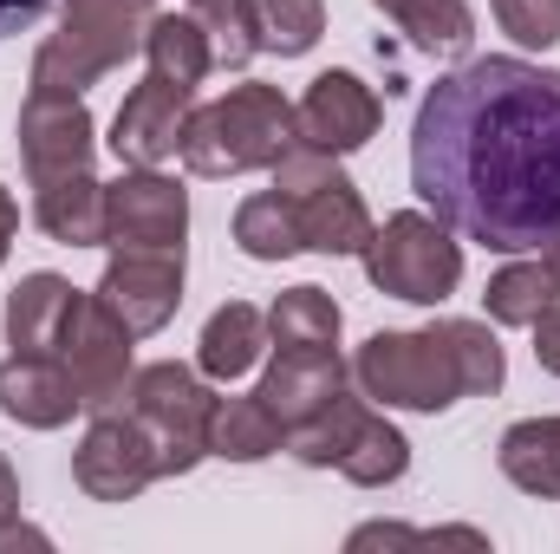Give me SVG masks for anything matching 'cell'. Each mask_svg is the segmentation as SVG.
<instances>
[{
  "label": "cell",
  "mask_w": 560,
  "mask_h": 554,
  "mask_svg": "<svg viewBox=\"0 0 560 554\" xmlns=\"http://www.w3.org/2000/svg\"><path fill=\"white\" fill-rule=\"evenodd\" d=\"M411 189L495 255L541 249L560 229V72L502 53L443 72L411 125Z\"/></svg>",
  "instance_id": "1"
},
{
  "label": "cell",
  "mask_w": 560,
  "mask_h": 554,
  "mask_svg": "<svg viewBox=\"0 0 560 554\" xmlns=\"http://www.w3.org/2000/svg\"><path fill=\"white\" fill-rule=\"evenodd\" d=\"M352 379L392 412H450L456 399L502 392L509 359L482 320H436L423 333H372L352 359Z\"/></svg>",
  "instance_id": "2"
},
{
  "label": "cell",
  "mask_w": 560,
  "mask_h": 554,
  "mask_svg": "<svg viewBox=\"0 0 560 554\" xmlns=\"http://www.w3.org/2000/svg\"><path fill=\"white\" fill-rule=\"evenodd\" d=\"M150 20H156V0H66L59 33H46V46L33 53L26 85L85 99V85H98L105 72H118L125 59L143 53Z\"/></svg>",
  "instance_id": "3"
},
{
  "label": "cell",
  "mask_w": 560,
  "mask_h": 554,
  "mask_svg": "<svg viewBox=\"0 0 560 554\" xmlns=\"http://www.w3.org/2000/svg\"><path fill=\"white\" fill-rule=\"evenodd\" d=\"M293 138H300L293 105L275 85H235L229 99L189 112L176 157L189 163V176H248V170H275Z\"/></svg>",
  "instance_id": "4"
},
{
  "label": "cell",
  "mask_w": 560,
  "mask_h": 554,
  "mask_svg": "<svg viewBox=\"0 0 560 554\" xmlns=\"http://www.w3.org/2000/svg\"><path fill=\"white\" fill-rule=\"evenodd\" d=\"M275 189L287 196V209L300 222V249H313V255H365L372 216H365V196L352 189V176L339 170V157L293 138V150L275 163Z\"/></svg>",
  "instance_id": "5"
},
{
  "label": "cell",
  "mask_w": 560,
  "mask_h": 554,
  "mask_svg": "<svg viewBox=\"0 0 560 554\" xmlns=\"http://www.w3.org/2000/svg\"><path fill=\"white\" fill-rule=\"evenodd\" d=\"M365 275H372L378 293H392V300L436 307L463 280V249L450 242V222H436L423 209H398V216H385V229H372Z\"/></svg>",
  "instance_id": "6"
},
{
  "label": "cell",
  "mask_w": 560,
  "mask_h": 554,
  "mask_svg": "<svg viewBox=\"0 0 560 554\" xmlns=\"http://www.w3.org/2000/svg\"><path fill=\"white\" fill-rule=\"evenodd\" d=\"M125 412L138 417L156 443V470L163 476H189L209 457V417H215V392L202 385V372L163 359V366H138Z\"/></svg>",
  "instance_id": "7"
},
{
  "label": "cell",
  "mask_w": 560,
  "mask_h": 554,
  "mask_svg": "<svg viewBox=\"0 0 560 554\" xmlns=\"http://www.w3.org/2000/svg\"><path fill=\"white\" fill-rule=\"evenodd\" d=\"M131 326L98 300V293H79L72 320H66V339H59V366L72 372V392H79V412H125L131 399Z\"/></svg>",
  "instance_id": "8"
},
{
  "label": "cell",
  "mask_w": 560,
  "mask_h": 554,
  "mask_svg": "<svg viewBox=\"0 0 560 554\" xmlns=\"http://www.w3.org/2000/svg\"><path fill=\"white\" fill-rule=\"evenodd\" d=\"M72 476H79V489L92 503H131L163 470H156V443H150V430L138 417L98 412L92 430H85V443H79V457H72Z\"/></svg>",
  "instance_id": "9"
},
{
  "label": "cell",
  "mask_w": 560,
  "mask_h": 554,
  "mask_svg": "<svg viewBox=\"0 0 560 554\" xmlns=\"http://www.w3.org/2000/svg\"><path fill=\"white\" fill-rule=\"evenodd\" d=\"M131 333H163L183 307V249H112V268L92 287Z\"/></svg>",
  "instance_id": "10"
},
{
  "label": "cell",
  "mask_w": 560,
  "mask_h": 554,
  "mask_svg": "<svg viewBox=\"0 0 560 554\" xmlns=\"http://www.w3.org/2000/svg\"><path fill=\"white\" fill-rule=\"evenodd\" d=\"M189 235V196L156 176V170H125L105 183V249H183Z\"/></svg>",
  "instance_id": "11"
},
{
  "label": "cell",
  "mask_w": 560,
  "mask_h": 554,
  "mask_svg": "<svg viewBox=\"0 0 560 554\" xmlns=\"http://www.w3.org/2000/svg\"><path fill=\"white\" fill-rule=\"evenodd\" d=\"M92 143L98 138H92V112H85V99H66V92H26V105H20V157H26L33 189L92 170Z\"/></svg>",
  "instance_id": "12"
},
{
  "label": "cell",
  "mask_w": 560,
  "mask_h": 554,
  "mask_svg": "<svg viewBox=\"0 0 560 554\" xmlns=\"http://www.w3.org/2000/svg\"><path fill=\"white\" fill-rule=\"evenodd\" d=\"M378 118H385V105H378V92H372L359 72H319V79L306 85V99L293 105L300 143H313V150H326V157L365 150V143L378 138Z\"/></svg>",
  "instance_id": "13"
},
{
  "label": "cell",
  "mask_w": 560,
  "mask_h": 554,
  "mask_svg": "<svg viewBox=\"0 0 560 554\" xmlns=\"http://www.w3.org/2000/svg\"><path fill=\"white\" fill-rule=\"evenodd\" d=\"M189 112H196V92L189 85H176L163 72H143V85L118 105V118H112V157L125 170H156L163 157H176Z\"/></svg>",
  "instance_id": "14"
},
{
  "label": "cell",
  "mask_w": 560,
  "mask_h": 554,
  "mask_svg": "<svg viewBox=\"0 0 560 554\" xmlns=\"http://www.w3.org/2000/svg\"><path fill=\"white\" fill-rule=\"evenodd\" d=\"M0 412L26 430H59L79 417V392H72V372L52 359V353H13L0 366Z\"/></svg>",
  "instance_id": "15"
},
{
  "label": "cell",
  "mask_w": 560,
  "mask_h": 554,
  "mask_svg": "<svg viewBox=\"0 0 560 554\" xmlns=\"http://www.w3.org/2000/svg\"><path fill=\"white\" fill-rule=\"evenodd\" d=\"M339 392H346V359L339 353H275V366H268V379H261L255 399L293 430L313 412H326Z\"/></svg>",
  "instance_id": "16"
},
{
  "label": "cell",
  "mask_w": 560,
  "mask_h": 554,
  "mask_svg": "<svg viewBox=\"0 0 560 554\" xmlns=\"http://www.w3.org/2000/svg\"><path fill=\"white\" fill-rule=\"evenodd\" d=\"M268 346H275V339H268V313L248 307V300H229V307L209 313V326H202V339H196V372L215 379V385H235L242 372L261 366Z\"/></svg>",
  "instance_id": "17"
},
{
  "label": "cell",
  "mask_w": 560,
  "mask_h": 554,
  "mask_svg": "<svg viewBox=\"0 0 560 554\" xmlns=\"http://www.w3.org/2000/svg\"><path fill=\"white\" fill-rule=\"evenodd\" d=\"M79 307V287L66 275H26L7 300V346L13 353H52L59 359V339H66V320Z\"/></svg>",
  "instance_id": "18"
},
{
  "label": "cell",
  "mask_w": 560,
  "mask_h": 554,
  "mask_svg": "<svg viewBox=\"0 0 560 554\" xmlns=\"http://www.w3.org/2000/svg\"><path fill=\"white\" fill-rule=\"evenodd\" d=\"M33 222L66 249H105V183L92 170L39 183L33 189Z\"/></svg>",
  "instance_id": "19"
},
{
  "label": "cell",
  "mask_w": 560,
  "mask_h": 554,
  "mask_svg": "<svg viewBox=\"0 0 560 554\" xmlns=\"http://www.w3.org/2000/svg\"><path fill=\"white\" fill-rule=\"evenodd\" d=\"M502 476L541 503L560 496V417H522L502 430V450H495Z\"/></svg>",
  "instance_id": "20"
},
{
  "label": "cell",
  "mask_w": 560,
  "mask_h": 554,
  "mask_svg": "<svg viewBox=\"0 0 560 554\" xmlns=\"http://www.w3.org/2000/svg\"><path fill=\"white\" fill-rule=\"evenodd\" d=\"M339 300L326 287H287L268 307V339L275 353H339Z\"/></svg>",
  "instance_id": "21"
},
{
  "label": "cell",
  "mask_w": 560,
  "mask_h": 554,
  "mask_svg": "<svg viewBox=\"0 0 560 554\" xmlns=\"http://www.w3.org/2000/svg\"><path fill=\"white\" fill-rule=\"evenodd\" d=\"M287 450V424H280L255 392L248 399H215V417H209V457L222 463H261Z\"/></svg>",
  "instance_id": "22"
},
{
  "label": "cell",
  "mask_w": 560,
  "mask_h": 554,
  "mask_svg": "<svg viewBox=\"0 0 560 554\" xmlns=\"http://www.w3.org/2000/svg\"><path fill=\"white\" fill-rule=\"evenodd\" d=\"M143 59H150V72H163V79H176V85H189V92L215 72L209 33H202L196 13H156L150 33H143Z\"/></svg>",
  "instance_id": "23"
},
{
  "label": "cell",
  "mask_w": 560,
  "mask_h": 554,
  "mask_svg": "<svg viewBox=\"0 0 560 554\" xmlns=\"http://www.w3.org/2000/svg\"><path fill=\"white\" fill-rule=\"evenodd\" d=\"M385 20H398L423 53H469L476 39V13L469 0H372Z\"/></svg>",
  "instance_id": "24"
},
{
  "label": "cell",
  "mask_w": 560,
  "mask_h": 554,
  "mask_svg": "<svg viewBox=\"0 0 560 554\" xmlns=\"http://www.w3.org/2000/svg\"><path fill=\"white\" fill-rule=\"evenodd\" d=\"M555 300H560V275L548 262H509L502 275L482 287V307H489L495 326H535Z\"/></svg>",
  "instance_id": "25"
},
{
  "label": "cell",
  "mask_w": 560,
  "mask_h": 554,
  "mask_svg": "<svg viewBox=\"0 0 560 554\" xmlns=\"http://www.w3.org/2000/svg\"><path fill=\"white\" fill-rule=\"evenodd\" d=\"M405 470H411V443H405V430H398L385 412H365L359 437H352V450L339 457V476L359 483V489H385V483H398Z\"/></svg>",
  "instance_id": "26"
},
{
  "label": "cell",
  "mask_w": 560,
  "mask_h": 554,
  "mask_svg": "<svg viewBox=\"0 0 560 554\" xmlns=\"http://www.w3.org/2000/svg\"><path fill=\"white\" fill-rule=\"evenodd\" d=\"M365 399H352V392H339L326 412H313L306 424H293L287 430V450L306 463V470H339V457L352 450V437H359V424H365Z\"/></svg>",
  "instance_id": "27"
},
{
  "label": "cell",
  "mask_w": 560,
  "mask_h": 554,
  "mask_svg": "<svg viewBox=\"0 0 560 554\" xmlns=\"http://www.w3.org/2000/svg\"><path fill=\"white\" fill-rule=\"evenodd\" d=\"M242 7H248V26H255V53L300 59L326 33V7L319 0H242Z\"/></svg>",
  "instance_id": "28"
},
{
  "label": "cell",
  "mask_w": 560,
  "mask_h": 554,
  "mask_svg": "<svg viewBox=\"0 0 560 554\" xmlns=\"http://www.w3.org/2000/svg\"><path fill=\"white\" fill-rule=\"evenodd\" d=\"M235 242H242L248 262H287V255H300V222H293V209H287L280 189H261V196H248L235 209Z\"/></svg>",
  "instance_id": "29"
},
{
  "label": "cell",
  "mask_w": 560,
  "mask_h": 554,
  "mask_svg": "<svg viewBox=\"0 0 560 554\" xmlns=\"http://www.w3.org/2000/svg\"><path fill=\"white\" fill-rule=\"evenodd\" d=\"M189 13L202 20L209 33V59L222 72H242L255 59V26H248V7L242 0H189Z\"/></svg>",
  "instance_id": "30"
},
{
  "label": "cell",
  "mask_w": 560,
  "mask_h": 554,
  "mask_svg": "<svg viewBox=\"0 0 560 554\" xmlns=\"http://www.w3.org/2000/svg\"><path fill=\"white\" fill-rule=\"evenodd\" d=\"M489 7H495V20H502V33L515 46L548 53L560 39V0H489Z\"/></svg>",
  "instance_id": "31"
},
{
  "label": "cell",
  "mask_w": 560,
  "mask_h": 554,
  "mask_svg": "<svg viewBox=\"0 0 560 554\" xmlns=\"http://www.w3.org/2000/svg\"><path fill=\"white\" fill-rule=\"evenodd\" d=\"M535 359H541V372H555L560 379V300L535 320Z\"/></svg>",
  "instance_id": "32"
},
{
  "label": "cell",
  "mask_w": 560,
  "mask_h": 554,
  "mask_svg": "<svg viewBox=\"0 0 560 554\" xmlns=\"http://www.w3.org/2000/svg\"><path fill=\"white\" fill-rule=\"evenodd\" d=\"M423 542V529H398V522H372V529H359L346 549H411Z\"/></svg>",
  "instance_id": "33"
},
{
  "label": "cell",
  "mask_w": 560,
  "mask_h": 554,
  "mask_svg": "<svg viewBox=\"0 0 560 554\" xmlns=\"http://www.w3.org/2000/svg\"><path fill=\"white\" fill-rule=\"evenodd\" d=\"M52 0H0V39H13V33H26V26H39V13H46Z\"/></svg>",
  "instance_id": "34"
},
{
  "label": "cell",
  "mask_w": 560,
  "mask_h": 554,
  "mask_svg": "<svg viewBox=\"0 0 560 554\" xmlns=\"http://www.w3.org/2000/svg\"><path fill=\"white\" fill-rule=\"evenodd\" d=\"M20 522V476H13V463L0 457V529H13Z\"/></svg>",
  "instance_id": "35"
},
{
  "label": "cell",
  "mask_w": 560,
  "mask_h": 554,
  "mask_svg": "<svg viewBox=\"0 0 560 554\" xmlns=\"http://www.w3.org/2000/svg\"><path fill=\"white\" fill-rule=\"evenodd\" d=\"M13 229H20V209H13V196L0 189V262H7V249H13Z\"/></svg>",
  "instance_id": "36"
},
{
  "label": "cell",
  "mask_w": 560,
  "mask_h": 554,
  "mask_svg": "<svg viewBox=\"0 0 560 554\" xmlns=\"http://www.w3.org/2000/svg\"><path fill=\"white\" fill-rule=\"evenodd\" d=\"M541 262H548V268H555V275H560V229H555V235H548V242H541Z\"/></svg>",
  "instance_id": "37"
}]
</instances>
